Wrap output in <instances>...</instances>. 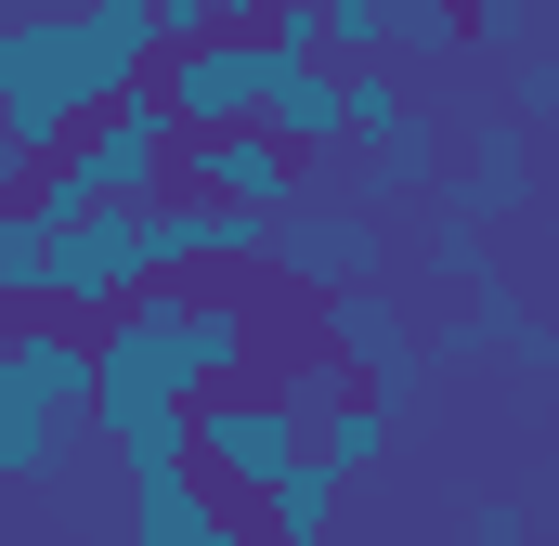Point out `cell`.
I'll return each mask as SVG.
<instances>
[{
    "mask_svg": "<svg viewBox=\"0 0 559 546\" xmlns=\"http://www.w3.org/2000/svg\"><path fill=\"white\" fill-rule=\"evenodd\" d=\"M143 79H156V13L143 0H39V13H0V143L26 169H52L66 131L105 118Z\"/></svg>",
    "mask_w": 559,
    "mask_h": 546,
    "instance_id": "6da1fadb",
    "label": "cell"
},
{
    "mask_svg": "<svg viewBox=\"0 0 559 546\" xmlns=\"http://www.w3.org/2000/svg\"><path fill=\"white\" fill-rule=\"evenodd\" d=\"M299 442H312V416L286 404L274 378H235V391H209V404H182V468L209 482V495H261L274 468H299Z\"/></svg>",
    "mask_w": 559,
    "mask_h": 546,
    "instance_id": "7a4b0ae2",
    "label": "cell"
},
{
    "mask_svg": "<svg viewBox=\"0 0 559 546\" xmlns=\"http://www.w3.org/2000/svg\"><path fill=\"white\" fill-rule=\"evenodd\" d=\"M169 143H182V131H169V105H156V92H118L105 118L66 131V156H52L39 182H52L66 209H143V195L169 182Z\"/></svg>",
    "mask_w": 559,
    "mask_h": 546,
    "instance_id": "3957f363",
    "label": "cell"
},
{
    "mask_svg": "<svg viewBox=\"0 0 559 546\" xmlns=\"http://www.w3.org/2000/svg\"><path fill=\"white\" fill-rule=\"evenodd\" d=\"M261 273H286L299 299H338V286H391V222L352 209V195H299L261 222Z\"/></svg>",
    "mask_w": 559,
    "mask_h": 546,
    "instance_id": "277c9868",
    "label": "cell"
},
{
    "mask_svg": "<svg viewBox=\"0 0 559 546\" xmlns=\"http://www.w3.org/2000/svg\"><path fill=\"white\" fill-rule=\"evenodd\" d=\"M312 352L338 365V391L365 378V404H391V416H417V391H429V352H417V325H404L391 286H338V299H312Z\"/></svg>",
    "mask_w": 559,
    "mask_h": 546,
    "instance_id": "5b68a950",
    "label": "cell"
},
{
    "mask_svg": "<svg viewBox=\"0 0 559 546\" xmlns=\"http://www.w3.org/2000/svg\"><path fill=\"white\" fill-rule=\"evenodd\" d=\"M143 286H156V273H143L131 209H66V222H52V286H39V312H52V325H79V339H92L105 312H131Z\"/></svg>",
    "mask_w": 559,
    "mask_h": 546,
    "instance_id": "8992f818",
    "label": "cell"
},
{
    "mask_svg": "<svg viewBox=\"0 0 559 546\" xmlns=\"http://www.w3.org/2000/svg\"><path fill=\"white\" fill-rule=\"evenodd\" d=\"M156 105H169V131L209 143V131H248L261 118V39H235V26H209V39H182L156 79H143Z\"/></svg>",
    "mask_w": 559,
    "mask_h": 546,
    "instance_id": "52a82bcc",
    "label": "cell"
},
{
    "mask_svg": "<svg viewBox=\"0 0 559 546\" xmlns=\"http://www.w3.org/2000/svg\"><path fill=\"white\" fill-rule=\"evenodd\" d=\"M169 195H209V209H248V222H274L312 195V169L261 131H209V143H169Z\"/></svg>",
    "mask_w": 559,
    "mask_h": 546,
    "instance_id": "ba28073f",
    "label": "cell"
},
{
    "mask_svg": "<svg viewBox=\"0 0 559 546\" xmlns=\"http://www.w3.org/2000/svg\"><path fill=\"white\" fill-rule=\"evenodd\" d=\"M417 352H442V365H481V352H508V365H547L559 339H547V312L521 299V273H495V286H468V299L429 325Z\"/></svg>",
    "mask_w": 559,
    "mask_h": 546,
    "instance_id": "9c48e42d",
    "label": "cell"
},
{
    "mask_svg": "<svg viewBox=\"0 0 559 546\" xmlns=\"http://www.w3.org/2000/svg\"><path fill=\"white\" fill-rule=\"evenodd\" d=\"M0 404H26V416H79V404H92V339H79V325H52V312H13Z\"/></svg>",
    "mask_w": 559,
    "mask_h": 546,
    "instance_id": "30bf717a",
    "label": "cell"
},
{
    "mask_svg": "<svg viewBox=\"0 0 559 546\" xmlns=\"http://www.w3.org/2000/svg\"><path fill=\"white\" fill-rule=\"evenodd\" d=\"M261 143H286L299 169H338V66H261Z\"/></svg>",
    "mask_w": 559,
    "mask_h": 546,
    "instance_id": "8fae6325",
    "label": "cell"
},
{
    "mask_svg": "<svg viewBox=\"0 0 559 546\" xmlns=\"http://www.w3.org/2000/svg\"><path fill=\"white\" fill-rule=\"evenodd\" d=\"M131 534L143 546H248V508L209 495L195 468H156V482H131Z\"/></svg>",
    "mask_w": 559,
    "mask_h": 546,
    "instance_id": "7c38bea8",
    "label": "cell"
},
{
    "mask_svg": "<svg viewBox=\"0 0 559 546\" xmlns=\"http://www.w3.org/2000/svg\"><path fill=\"white\" fill-rule=\"evenodd\" d=\"M92 429H105V455L131 468V482H156V468H182V404L169 391H131V378H92Z\"/></svg>",
    "mask_w": 559,
    "mask_h": 546,
    "instance_id": "4fadbf2b",
    "label": "cell"
},
{
    "mask_svg": "<svg viewBox=\"0 0 559 546\" xmlns=\"http://www.w3.org/2000/svg\"><path fill=\"white\" fill-rule=\"evenodd\" d=\"M521 195H534V131H521V118H481V131H468V169H455V195H442V222H481V235H495Z\"/></svg>",
    "mask_w": 559,
    "mask_h": 546,
    "instance_id": "5bb4252c",
    "label": "cell"
},
{
    "mask_svg": "<svg viewBox=\"0 0 559 546\" xmlns=\"http://www.w3.org/2000/svg\"><path fill=\"white\" fill-rule=\"evenodd\" d=\"M391 442H404V416L365 404V391H338V404H312V442H299V455H312L325 482H378V468H391Z\"/></svg>",
    "mask_w": 559,
    "mask_h": 546,
    "instance_id": "9a60e30c",
    "label": "cell"
},
{
    "mask_svg": "<svg viewBox=\"0 0 559 546\" xmlns=\"http://www.w3.org/2000/svg\"><path fill=\"white\" fill-rule=\"evenodd\" d=\"M338 508H352V482H325L312 455H299V468H274V482L248 495V521H261V546H338Z\"/></svg>",
    "mask_w": 559,
    "mask_h": 546,
    "instance_id": "2e32d148",
    "label": "cell"
},
{
    "mask_svg": "<svg viewBox=\"0 0 559 546\" xmlns=\"http://www.w3.org/2000/svg\"><path fill=\"white\" fill-rule=\"evenodd\" d=\"M52 222H66L52 182H26V195L0 209V312H39V286H52Z\"/></svg>",
    "mask_w": 559,
    "mask_h": 546,
    "instance_id": "e0dca14e",
    "label": "cell"
},
{
    "mask_svg": "<svg viewBox=\"0 0 559 546\" xmlns=\"http://www.w3.org/2000/svg\"><path fill=\"white\" fill-rule=\"evenodd\" d=\"M429 169H442V143H429V118H417V131H391V143H352V182H365L378 209H404V195H429Z\"/></svg>",
    "mask_w": 559,
    "mask_h": 546,
    "instance_id": "ac0fdd59",
    "label": "cell"
},
{
    "mask_svg": "<svg viewBox=\"0 0 559 546\" xmlns=\"http://www.w3.org/2000/svg\"><path fill=\"white\" fill-rule=\"evenodd\" d=\"M79 455V416H26V404H0V482H52Z\"/></svg>",
    "mask_w": 559,
    "mask_h": 546,
    "instance_id": "d6986e66",
    "label": "cell"
},
{
    "mask_svg": "<svg viewBox=\"0 0 559 546\" xmlns=\"http://www.w3.org/2000/svg\"><path fill=\"white\" fill-rule=\"evenodd\" d=\"M455 52H468L455 0H391V66H455Z\"/></svg>",
    "mask_w": 559,
    "mask_h": 546,
    "instance_id": "ffe728a7",
    "label": "cell"
},
{
    "mask_svg": "<svg viewBox=\"0 0 559 546\" xmlns=\"http://www.w3.org/2000/svg\"><path fill=\"white\" fill-rule=\"evenodd\" d=\"M325 66H391V0H312Z\"/></svg>",
    "mask_w": 559,
    "mask_h": 546,
    "instance_id": "44dd1931",
    "label": "cell"
},
{
    "mask_svg": "<svg viewBox=\"0 0 559 546\" xmlns=\"http://www.w3.org/2000/svg\"><path fill=\"white\" fill-rule=\"evenodd\" d=\"M248 39H261V66H325V26H312V0H274Z\"/></svg>",
    "mask_w": 559,
    "mask_h": 546,
    "instance_id": "7402d4cb",
    "label": "cell"
},
{
    "mask_svg": "<svg viewBox=\"0 0 559 546\" xmlns=\"http://www.w3.org/2000/svg\"><path fill=\"white\" fill-rule=\"evenodd\" d=\"M455 546H534V508H508V495H481V508L455 521Z\"/></svg>",
    "mask_w": 559,
    "mask_h": 546,
    "instance_id": "603a6c76",
    "label": "cell"
},
{
    "mask_svg": "<svg viewBox=\"0 0 559 546\" xmlns=\"http://www.w3.org/2000/svg\"><path fill=\"white\" fill-rule=\"evenodd\" d=\"M559 105V52H534V39H521V105H508V118H521V131H534V118H547Z\"/></svg>",
    "mask_w": 559,
    "mask_h": 546,
    "instance_id": "cb8c5ba5",
    "label": "cell"
},
{
    "mask_svg": "<svg viewBox=\"0 0 559 546\" xmlns=\"http://www.w3.org/2000/svg\"><path fill=\"white\" fill-rule=\"evenodd\" d=\"M0 352H13V312H0Z\"/></svg>",
    "mask_w": 559,
    "mask_h": 546,
    "instance_id": "d4e9b609",
    "label": "cell"
}]
</instances>
